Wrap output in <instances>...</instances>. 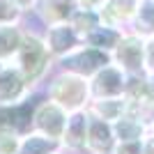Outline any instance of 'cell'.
I'll use <instances>...</instances> for the list:
<instances>
[{"label":"cell","mask_w":154,"mask_h":154,"mask_svg":"<svg viewBox=\"0 0 154 154\" xmlns=\"http://www.w3.org/2000/svg\"><path fill=\"white\" fill-rule=\"evenodd\" d=\"M12 64H16V69L26 76L32 90L39 92L44 81L55 67V60L46 48L44 35H39L35 30H23V42H21V48Z\"/></svg>","instance_id":"obj_1"},{"label":"cell","mask_w":154,"mask_h":154,"mask_svg":"<svg viewBox=\"0 0 154 154\" xmlns=\"http://www.w3.org/2000/svg\"><path fill=\"white\" fill-rule=\"evenodd\" d=\"M44 97H48L51 101H55L58 106H62L67 113L74 110H85L90 103V81L78 74L64 71L53 67V71L48 74V78L42 85Z\"/></svg>","instance_id":"obj_2"},{"label":"cell","mask_w":154,"mask_h":154,"mask_svg":"<svg viewBox=\"0 0 154 154\" xmlns=\"http://www.w3.org/2000/svg\"><path fill=\"white\" fill-rule=\"evenodd\" d=\"M110 60L127 74V76H140L145 74V37L131 30H124L122 39L110 53Z\"/></svg>","instance_id":"obj_3"},{"label":"cell","mask_w":154,"mask_h":154,"mask_svg":"<svg viewBox=\"0 0 154 154\" xmlns=\"http://www.w3.org/2000/svg\"><path fill=\"white\" fill-rule=\"evenodd\" d=\"M110 60V53L106 51H99L94 46H88V44H81L76 51H71L69 55H64L55 62L58 69H64V71H71V74H78V76L83 78H90L94 76L97 71L106 67Z\"/></svg>","instance_id":"obj_4"},{"label":"cell","mask_w":154,"mask_h":154,"mask_svg":"<svg viewBox=\"0 0 154 154\" xmlns=\"http://www.w3.org/2000/svg\"><path fill=\"white\" fill-rule=\"evenodd\" d=\"M67 115L69 113L62 106H58L48 97H44L42 101H37L32 106V129L48 136V138L60 140L62 131H64V124H67Z\"/></svg>","instance_id":"obj_5"},{"label":"cell","mask_w":154,"mask_h":154,"mask_svg":"<svg viewBox=\"0 0 154 154\" xmlns=\"http://www.w3.org/2000/svg\"><path fill=\"white\" fill-rule=\"evenodd\" d=\"M32 94H37V92L28 85L26 76L16 69V64H2V69H0V106H5V108L19 106Z\"/></svg>","instance_id":"obj_6"},{"label":"cell","mask_w":154,"mask_h":154,"mask_svg":"<svg viewBox=\"0 0 154 154\" xmlns=\"http://www.w3.org/2000/svg\"><path fill=\"white\" fill-rule=\"evenodd\" d=\"M127 74L115 62H108L106 67L90 76V97L92 99H106V97H124L127 90Z\"/></svg>","instance_id":"obj_7"},{"label":"cell","mask_w":154,"mask_h":154,"mask_svg":"<svg viewBox=\"0 0 154 154\" xmlns=\"http://www.w3.org/2000/svg\"><path fill=\"white\" fill-rule=\"evenodd\" d=\"M44 42H46V48L48 53L53 55V60L58 62L60 58L69 55L71 51H76L78 46L83 44V39L74 30L69 21L67 23H55V26H48L44 32Z\"/></svg>","instance_id":"obj_8"},{"label":"cell","mask_w":154,"mask_h":154,"mask_svg":"<svg viewBox=\"0 0 154 154\" xmlns=\"http://www.w3.org/2000/svg\"><path fill=\"white\" fill-rule=\"evenodd\" d=\"M88 124H90V113L85 110H74L67 115V124L62 131V149L67 154H85V138H88Z\"/></svg>","instance_id":"obj_9"},{"label":"cell","mask_w":154,"mask_h":154,"mask_svg":"<svg viewBox=\"0 0 154 154\" xmlns=\"http://www.w3.org/2000/svg\"><path fill=\"white\" fill-rule=\"evenodd\" d=\"M115 134L113 124L101 120V117L90 115L88 124V138H85V154H113L115 147Z\"/></svg>","instance_id":"obj_10"},{"label":"cell","mask_w":154,"mask_h":154,"mask_svg":"<svg viewBox=\"0 0 154 154\" xmlns=\"http://www.w3.org/2000/svg\"><path fill=\"white\" fill-rule=\"evenodd\" d=\"M136 2L138 0H106L97 12H99L101 23L129 30L131 19H134V12H136Z\"/></svg>","instance_id":"obj_11"},{"label":"cell","mask_w":154,"mask_h":154,"mask_svg":"<svg viewBox=\"0 0 154 154\" xmlns=\"http://www.w3.org/2000/svg\"><path fill=\"white\" fill-rule=\"evenodd\" d=\"M78 9V0H37L35 12L46 28L55 23H67Z\"/></svg>","instance_id":"obj_12"},{"label":"cell","mask_w":154,"mask_h":154,"mask_svg":"<svg viewBox=\"0 0 154 154\" xmlns=\"http://www.w3.org/2000/svg\"><path fill=\"white\" fill-rule=\"evenodd\" d=\"M62 149V143L55 138L39 134L35 129H30L28 134L21 136V145H19V154H55Z\"/></svg>","instance_id":"obj_13"},{"label":"cell","mask_w":154,"mask_h":154,"mask_svg":"<svg viewBox=\"0 0 154 154\" xmlns=\"http://www.w3.org/2000/svg\"><path fill=\"white\" fill-rule=\"evenodd\" d=\"M122 35H124L122 28H113V26H106V23H99L94 30H90L83 37V44L94 46V48L106 51V53H113V48H115L117 42L122 39Z\"/></svg>","instance_id":"obj_14"},{"label":"cell","mask_w":154,"mask_h":154,"mask_svg":"<svg viewBox=\"0 0 154 154\" xmlns=\"http://www.w3.org/2000/svg\"><path fill=\"white\" fill-rule=\"evenodd\" d=\"M23 42V28L19 23H5L0 26V62L9 64L14 62L16 53Z\"/></svg>","instance_id":"obj_15"},{"label":"cell","mask_w":154,"mask_h":154,"mask_svg":"<svg viewBox=\"0 0 154 154\" xmlns=\"http://www.w3.org/2000/svg\"><path fill=\"white\" fill-rule=\"evenodd\" d=\"M88 113L101 117L106 122H115L120 115L127 113V97H106V99H90Z\"/></svg>","instance_id":"obj_16"},{"label":"cell","mask_w":154,"mask_h":154,"mask_svg":"<svg viewBox=\"0 0 154 154\" xmlns=\"http://www.w3.org/2000/svg\"><path fill=\"white\" fill-rule=\"evenodd\" d=\"M129 30L140 37H154V0H138Z\"/></svg>","instance_id":"obj_17"},{"label":"cell","mask_w":154,"mask_h":154,"mask_svg":"<svg viewBox=\"0 0 154 154\" xmlns=\"http://www.w3.org/2000/svg\"><path fill=\"white\" fill-rule=\"evenodd\" d=\"M113 124V134H115V140H143L145 136H147V124H143L138 117L129 115V113H124V115H120Z\"/></svg>","instance_id":"obj_18"},{"label":"cell","mask_w":154,"mask_h":154,"mask_svg":"<svg viewBox=\"0 0 154 154\" xmlns=\"http://www.w3.org/2000/svg\"><path fill=\"white\" fill-rule=\"evenodd\" d=\"M69 23L74 26V30L83 39L90 30H94V28L101 23V19H99V12H97V9H83V7H78L76 12H74V16L69 19Z\"/></svg>","instance_id":"obj_19"},{"label":"cell","mask_w":154,"mask_h":154,"mask_svg":"<svg viewBox=\"0 0 154 154\" xmlns=\"http://www.w3.org/2000/svg\"><path fill=\"white\" fill-rule=\"evenodd\" d=\"M21 134L9 124H0V154H19Z\"/></svg>","instance_id":"obj_20"},{"label":"cell","mask_w":154,"mask_h":154,"mask_svg":"<svg viewBox=\"0 0 154 154\" xmlns=\"http://www.w3.org/2000/svg\"><path fill=\"white\" fill-rule=\"evenodd\" d=\"M21 7L14 0H0V26L5 23H21Z\"/></svg>","instance_id":"obj_21"},{"label":"cell","mask_w":154,"mask_h":154,"mask_svg":"<svg viewBox=\"0 0 154 154\" xmlns=\"http://www.w3.org/2000/svg\"><path fill=\"white\" fill-rule=\"evenodd\" d=\"M113 154H143V140H117Z\"/></svg>","instance_id":"obj_22"},{"label":"cell","mask_w":154,"mask_h":154,"mask_svg":"<svg viewBox=\"0 0 154 154\" xmlns=\"http://www.w3.org/2000/svg\"><path fill=\"white\" fill-rule=\"evenodd\" d=\"M145 74H154V37L145 39Z\"/></svg>","instance_id":"obj_23"},{"label":"cell","mask_w":154,"mask_h":154,"mask_svg":"<svg viewBox=\"0 0 154 154\" xmlns=\"http://www.w3.org/2000/svg\"><path fill=\"white\" fill-rule=\"evenodd\" d=\"M145 90H147V101L154 106V74H145Z\"/></svg>","instance_id":"obj_24"},{"label":"cell","mask_w":154,"mask_h":154,"mask_svg":"<svg viewBox=\"0 0 154 154\" xmlns=\"http://www.w3.org/2000/svg\"><path fill=\"white\" fill-rule=\"evenodd\" d=\"M143 154H154V134H149L143 138Z\"/></svg>","instance_id":"obj_25"},{"label":"cell","mask_w":154,"mask_h":154,"mask_svg":"<svg viewBox=\"0 0 154 154\" xmlns=\"http://www.w3.org/2000/svg\"><path fill=\"white\" fill-rule=\"evenodd\" d=\"M106 0H78V7H83V9H99Z\"/></svg>","instance_id":"obj_26"},{"label":"cell","mask_w":154,"mask_h":154,"mask_svg":"<svg viewBox=\"0 0 154 154\" xmlns=\"http://www.w3.org/2000/svg\"><path fill=\"white\" fill-rule=\"evenodd\" d=\"M16 5L21 7V12L26 14V12H32L35 9V5H37V0H14Z\"/></svg>","instance_id":"obj_27"},{"label":"cell","mask_w":154,"mask_h":154,"mask_svg":"<svg viewBox=\"0 0 154 154\" xmlns=\"http://www.w3.org/2000/svg\"><path fill=\"white\" fill-rule=\"evenodd\" d=\"M149 134H154V117H152V122H149Z\"/></svg>","instance_id":"obj_28"},{"label":"cell","mask_w":154,"mask_h":154,"mask_svg":"<svg viewBox=\"0 0 154 154\" xmlns=\"http://www.w3.org/2000/svg\"><path fill=\"white\" fill-rule=\"evenodd\" d=\"M55 154H67V152H64V149H60V152H55Z\"/></svg>","instance_id":"obj_29"},{"label":"cell","mask_w":154,"mask_h":154,"mask_svg":"<svg viewBox=\"0 0 154 154\" xmlns=\"http://www.w3.org/2000/svg\"><path fill=\"white\" fill-rule=\"evenodd\" d=\"M0 69H2V62H0Z\"/></svg>","instance_id":"obj_30"}]
</instances>
